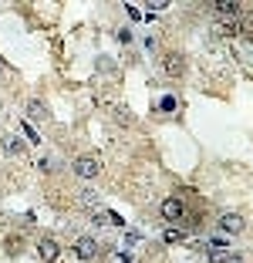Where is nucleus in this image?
Instances as JSON below:
<instances>
[{"mask_svg": "<svg viewBox=\"0 0 253 263\" xmlns=\"http://www.w3.org/2000/svg\"><path fill=\"white\" fill-rule=\"evenodd\" d=\"M182 71H186V57L179 51H165L162 54V74L165 78H182Z\"/></svg>", "mask_w": 253, "mask_h": 263, "instance_id": "f257e3e1", "label": "nucleus"}, {"mask_svg": "<svg viewBox=\"0 0 253 263\" xmlns=\"http://www.w3.org/2000/svg\"><path fill=\"white\" fill-rule=\"evenodd\" d=\"M74 175L95 179V175H101V162L95 159V155H78V159H74Z\"/></svg>", "mask_w": 253, "mask_h": 263, "instance_id": "f03ea898", "label": "nucleus"}, {"mask_svg": "<svg viewBox=\"0 0 253 263\" xmlns=\"http://www.w3.org/2000/svg\"><path fill=\"white\" fill-rule=\"evenodd\" d=\"M182 216H186V203H182L179 196H169V199H162V219H169V223H179Z\"/></svg>", "mask_w": 253, "mask_h": 263, "instance_id": "7ed1b4c3", "label": "nucleus"}, {"mask_svg": "<svg viewBox=\"0 0 253 263\" xmlns=\"http://www.w3.org/2000/svg\"><path fill=\"white\" fill-rule=\"evenodd\" d=\"M74 256H81V260H98V243H95L91 236L74 239Z\"/></svg>", "mask_w": 253, "mask_h": 263, "instance_id": "20e7f679", "label": "nucleus"}, {"mask_svg": "<svg viewBox=\"0 0 253 263\" xmlns=\"http://www.w3.org/2000/svg\"><path fill=\"white\" fill-rule=\"evenodd\" d=\"M220 230L226 233V236H237V233H243V216H240V213H223V216H220Z\"/></svg>", "mask_w": 253, "mask_h": 263, "instance_id": "39448f33", "label": "nucleus"}, {"mask_svg": "<svg viewBox=\"0 0 253 263\" xmlns=\"http://www.w3.org/2000/svg\"><path fill=\"white\" fill-rule=\"evenodd\" d=\"M37 253H41V260H48V263H54L57 256H61V247H57V239H51V236H44L41 243H37Z\"/></svg>", "mask_w": 253, "mask_h": 263, "instance_id": "423d86ee", "label": "nucleus"}, {"mask_svg": "<svg viewBox=\"0 0 253 263\" xmlns=\"http://www.w3.org/2000/svg\"><path fill=\"white\" fill-rule=\"evenodd\" d=\"M213 14L216 17H243V7H240V4H233V0H229V4H213Z\"/></svg>", "mask_w": 253, "mask_h": 263, "instance_id": "0eeeda50", "label": "nucleus"}, {"mask_svg": "<svg viewBox=\"0 0 253 263\" xmlns=\"http://www.w3.org/2000/svg\"><path fill=\"white\" fill-rule=\"evenodd\" d=\"M27 115H37V118H48V108H44V102L31 98V102H27Z\"/></svg>", "mask_w": 253, "mask_h": 263, "instance_id": "6e6552de", "label": "nucleus"}, {"mask_svg": "<svg viewBox=\"0 0 253 263\" xmlns=\"http://www.w3.org/2000/svg\"><path fill=\"white\" fill-rule=\"evenodd\" d=\"M206 260L209 263H229V253L226 250H206Z\"/></svg>", "mask_w": 253, "mask_h": 263, "instance_id": "1a4fd4ad", "label": "nucleus"}, {"mask_svg": "<svg viewBox=\"0 0 253 263\" xmlns=\"http://www.w3.org/2000/svg\"><path fill=\"white\" fill-rule=\"evenodd\" d=\"M4 145H7L10 155H20V152H24V142H20V138H7L4 135Z\"/></svg>", "mask_w": 253, "mask_h": 263, "instance_id": "9d476101", "label": "nucleus"}, {"mask_svg": "<svg viewBox=\"0 0 253 263\" xmlns=\"http://www.w3.org/2000/svg\"><path fill=\"white\" fill-rule=\"evenodd\" d=\"M165 239H169V243H182V239H189V236L182 230H165Z\"/></svg>", "mask_w": 253, "mask_h": 263, "instance_id": "9b49d317", "label": "nucleus"}, {"mask_svg": "<svg viewBox=\"0 0 253 263\" xmlns=\"http://www.w3.org/2000/svg\"><path fill=\"white\" fill-rule=\"evenodd\" d=\"M24 135H27V138H31V142H34V145L41 142V135H37V128H34V125H31V122H24Z\"/></svg>", "mask_w": 253, "mask_h": 263, "instance_id": "f8f14e48", "label": "nucleus"}, {"mask_svg": "<svg viewBox=\"0 0 253 263\" xmlns=\"http://www.w3.org/2000/svg\"><path fill=\"white\" fill-rule=\"evenodd\" d=\"M7 253H20V239H17V236L7 239Z\"/></svg>", "mask_w": 253, "mask_h": 263, "instance_id": "ddd939ff", "label": "nucleus"}, {"mask_svg": "<svg viewBox=\"0 0 253 263\" xmlns=\"http://www.w3.org/2000/svg\"><path fill=\"white\" fill-rule=\"evenodd\" d=\"M0 71H4V64H0Z\"/></svg>", "mask_w": 253, "mask_h": 263, "instance_id": "4468645a", "label": "nucleus"}]
</instances>
